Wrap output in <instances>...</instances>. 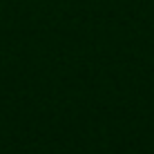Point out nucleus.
<instances>
[]
</instances>
